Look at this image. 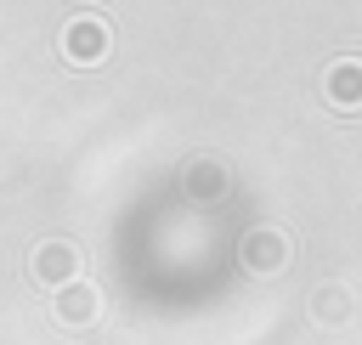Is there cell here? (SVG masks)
<instances>
[{
  "label": "cell",
  "instance_id": "6da1fadb",
  "mask_svg": "<svg viewBox=\"0 0 362 345\" xmlns=\"http://www.w3.org/2000/svg\"><path fill=\"white\" fill-rule=\"evenodd\" d=\"M328 96H334V102H339V96L356 102V96H362V62H334V68H328Z\"/></svg>",
  "mask_w": 362,
  "mask_h": 345
},
{
  "label": "cell",
  "instance_id": "7a4b0ae2",
  "mask_svg": "<svg viewBox=\"0 0 362 345\" xmlns=\"http://www.w3.org/2000/svg\"><path fill=\"white\" fill-rule=\"evenodd\" d=\"M62 271H74V249L45 243V249H40V260H34V277H40V283H57Z\"/></svg>",
  "mask_w": 362,
  "mask_h": 345
},
{
  "label": "cell",
  "instance_id": "3957f363",
  "mask_svg": "<svg viewBox=\"0 0 362 345\" xmlns=\"http://www.w3.org/2000/svg\"><path fill=\"white\" fill-rule=\"evenodd\" d=\"M90 300H96L90 288H62V300H57V317H62V322H68V317H74V322H85V317L96 311Z\"/></svg>",
  "mask_w": 362,
  "mask_h": 345
}]
</instances>
